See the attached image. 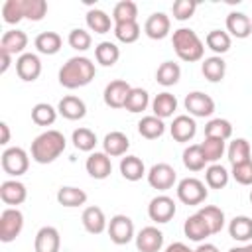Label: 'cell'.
Returning a JSON list of instances; mask_svg holds the SVG:
<instances>
[{
    "label": "cell",
    "mask_w": 252,
    "mask_h": 252,
    "mask_svg": "<svg viewBox=\"0 0 252 252\" xmlns=\"http://www.w3.org/2000/svg\"><path fill=\"white\" fill-rule=\"evenodd\" d=\"M96 75L94 63L89 57L77 55L67 59V63H63V67L59 69V85L65 89H81L87 87Z\"/></svg>",
    "instance_id": "6da1fadb"
},
{
    "label": "cell",
    "mask_w": 252,
    "mask_h": 252,
    "mask_svg": "<svg viewBox=\"0 0 252 252\" xmlns=\"http://www.w3.org/2000/svg\"><path fill=\"white\" fill-rule=\"evenodd\" d=\"M67 140L59 130H45L39 136H35V140L32 142V159L35 163H51L55 161L63 152H65Z\"/></svg>",
    "instance_id": "7a4b0ae2"
},
{
    "label": "cell",
    "mask_w": 252,
    "mask_h": 252,
    "mask_svg": "<svg viewBox=\"0 0 252 252\" xmlns=\"http://www.w3.org/2000/svg\"><path fill=\"white\" fill-rule=\"evenodd\" d=\"M171 43H173V49H175V53H177V57L181 61L195 63V61H201L203 59L205 45H203L201 37L191 28H179V30H175L173 32V37H171Z\"/></svg>",
    "instance_id": "3957f363"
},
{
    "label": "cell",
    "mask_w": 252,
    "mask_h": 252,
    "mask_svg": "<svg viewBox=\"0 0 252 252\" xmlns=\"http://www.w3.org/2000/svg\"><path fill=\"white\" fill-rule=\"evenodd\" d=\"M0 163H2V169L12 175V177H18V175H24L30 167V156L24 148H6L2 152V158H0Z\"/></svg>",
    "instance_id": "277c9868"
},
{
    "label": "cell",
    "mask_w": 252,
    "mask_h": 252,
    "mask_svg": "<svg viewBox=\"0 0 252 252\" xmlns=\"http://www.w3.org/2000/svg\"><path fill=\"white\" fill-rule=\"evenodd\" d=\"M209 191L205 183L197 177H185L177 183V199L183 205H201L207 199Z\"/></svg>",
    "instance_id": "5b68a950"
},
{
    "label": "cell",
    "mask_w": 252,
    "mask_h": 252,
    "mask_svg": "<svg viewBox=\"0 0 252 252\" xmlns=\"http://www.w3.org/2000/svg\"><path fill=\"white\" fill-rule=\"evenodd\" d=\"M24 228V215L20 209L16 207H8L2 211L0 215V240L2 242H12L16 240V236H20Z\"/></svg>",
    "instance_id": "8992f818"
},
{
    "label": "cell",
    "mask_w": 252,
    "mask_h": 252,
    "mask_svg": "<svg viewBox=\"0 0 252 252\" xmlns=\"http://www.w3.org/2000/svg\"><path fill=\"white\" fill-rule=\"evenodd\" d=\"M106 230H108L110 240H112L114 244H118V246L128 244L132 238H136V234H134V222H132V219L126 217V215H114V217L110 219Z\"/></svg>",
    "instance_id": "52a82bcc"
},
{
    "label": "cell",
    "mask_w": 252,
    "mask_h": 252,
    "mask_svg": "<svg viewBox=\"0 0 252 252\" xmlns=\"http://www.w3.org/2000/svg\"><path fill=\"white\" fill-rule=\"evenodd\" d=\"M183 104H185V110L195 118H207V116H211L215 112V100L209 94L201 93V91L189 93L185 96Z\"/></svg>",
    "instance_id": "ba28073f"
},
{
    "label": "cell",
    "mask_w": 252,
    "mask_h": 252,
    "mask_svg": "<svg viewBox=\"0 0 252 252\" xmlns=\"http://www.w3.org/2000/svg\"><path fill=\"white\" fill-rule=\"evenodd\" d=\"M146 175H148V183H150L154 189H158V191H167V189H171L173 183H175V179H177L175 169H173L169 163H163V161L152 165Z\"/></svg>",
    "instance_id": "9c48e42d"
},
{
    "label": "cell",
    "mask_w": 252,
    "mask_h": 252,
    "mask_svg": "<svg viewBox=\"0 0 252 252\" xmlns=\"http://www.w3.org/2000/svg\"><path fill=\"white\" fill-rule=\"evenodd\" d=\"M175 211H177L175 209V201L171 197H167V195H158L148 205V217L154 222H159V224L169 222L173 219Z\"/></svg>",
    "instance_id": "30bf717a"
},
{
    "label": "cell",
    "mask_w": 252,
    "mask_h": 252,
    "mask_svg": "<svg viewBox=\"0 0 252 252\" xmlns=\"http://www.w3.org/2000/svg\"><path fill=\"white\" fill-rule=\"evenodd\" d=\"M130 91H132V87H130L124 79L110 81V83L104 87V94H102L104 104L110 106V108H124Z\"/></svg>",
    "instance_id": "8fae6325"
},
{
    "label": "cell",
    "mask_w": 252,
    "mask_h": 252,
    "mask_svg": "<svg viewBox=\"0 0 252 252\" xmlns=\"http://www.w3.org/2000/svg\"><path fill=\"white\" fill-rule=\"evenodd\" d=\"M16 73L22 81L33 83L41 75V61L35 53H22L16 59Z\"/></svg>",
    "instance_id": "7c38bea8"
},
{
    "label": "cell",
    "mask_w": 252,
    "mask_h": 252,
    "mask_svg": "<svg viewBox=\"0 0 252 252\" xmlns=\"http://www.w3.org/2000/svg\"><path fill=\"white\" fill-rule=\"evenodd\" d=\"M134 240L140 252H159L163 246V232L158 226H144Z\"/></svg>",
    "instance_id": "4fadbf2b"
},
{
    "label": "cell",
    "mask_w": 252,
    "mask_h": 252,
    "mask_svg": "<svg viewBox=\"0 0 252 252\" xmlns=\"http://www.w3.org/2000/svg\"><path fill=\"white\" fill-rule=\"evenodd\" d=\"M33 248L35 252H59L61 248V234L55 226H41L35 232V240H33Z\"/></svg>",
    "instance_id": "5bb4252c"
},
{
    "label": "cell",
    "mask_w": 252,
    "mask_h": 252,
    "mask_svg": "<svg viewBox=\"0 0 252 252\" xmlns=\"http://www.w3.org/2000/svg\"><path fill=\"white\" fill-rule=\"evenodd\" d=\"M85 169L93 179H106L112 173L110 156H106L104 152H93L85 161Z\"/></svg>",
    "instance_id": "9a60e30c"
},
{
    "label": "cell",
    "mask_w": 252,
    "mask_h": 252,
    "mask_svg": "<svg viewBox=\"0 0 252 252\" xmlns=\"http://www.w3.org/2000/svg\"><path fill=\"white\" fill-rule=\"evenodd\" d=\"M169 28H171V20L169 16H165L163 12H154L146 24H144V32L150 39H163L169 35Z\"/></svg>",
    "instance_id": "2e32d148"
},
{
    "label": "cell",
    "mask_w": 252,
    "mask_h": 252,
    "mask_svg": "<svg viewBox=\"0 0 252 252\" xmlns=\"http://www.w3.org/2000/svg\"><path fill=\"white\" fill-rule=\"evenodd\" d=\"M195 132H197V124L189 114L175 116L169 126V134L175 142H189V140H193Z\"/></svg>",
    "instance_id": "e0dca14e"
},
{
    "label": "cell",
    "mask_w": 252,
    "mask_h": 252,
    "mask_svg": "<svg viewBox=\"0 0 252 252\" xmlns=\"http://www.w3.org/2000/svg\"><path fill=\"white\" fill-rule=\"evenodd\" d=\"M0 199L6 203V205H22L26 199H28V189L22 181L18 179H8V181H2L0 185Z\"/></svg>",
    "instance_id": "ac0fdd59"
},
{
    "label": "cell",
    "mask_w": 252,
    "mask_h": 252,
    "mask_svg": "<svg viewBox=\"0 0 252 252\" xmlns=\"http://www.w3.org/2000/svg\"><path fill=\"white\" fill-rule=\"evenodd\" d=\"M81 220H83V226L87 232L91 234H100L108 228V222H106V217H104V211L96 205H91L83 211L81 215Z\"/></svg>",
    "instance_id": "d6986e66"
},
{
    "label": "cell",
    "mask_w": 252,
    "mask_h": 252,
    "mask_svg": "<svg viewBox=\"0 0 252 252\" xmlns=\"http://www.w3.org/2000/svg\"><path fill=\"white\" fill-rule=\"evenodd\" d=\"M226 33L236 39L248 37L252 33V20L242 12H230L226 16Z\"/></svg>",
    "instance_id": "ffe728a7"
},
{
    "label": "cell",
    "mask_w": 252,
    "mask_h": 252,
    "mask_svg": "<svg viewBox=\"0 0 252 252\" xmlns=\"http://www.w3.org/2000/svg\"><path fill=\"white\" fill-rule=\"evenodd\" d=\"M57 112H59L63 118H67V120H81V118H85V114H87V104H85L83 98L73 96V94H67V96H63V98L59 100Z\"/></svg>",
    "instance_id": "44dd1931"
},
{
    "label": "cell",
    "mask_w": 252,
    "mask_h": 252,
    "mask_svg": "<svg viewBox=\"0 0 252 252\" xmlns=\"http://www.w3.org/2000/svg\"><path fill=\"white\" fill-rule=\"evenodd\" d=\"M130 148V140L124 132L120 130H114V132H108L102 140V152L110 158H118V156H124Z\"/></svg>",
    "instance_id": "7402d4cb"
},
{
    "label": "cell",
    "mask_w": 252,
    "mask_h": 252,
    "mask_svg": "<svg viewBox=\"0 0 252 252\" xmlns=\"http://www.w3.org/2000/svg\"><path fill=\"white\" fill-rule=\"evenodd\" d=\"M28 47V35L22 30H8L0 39V51H6L10 55H22Z\"/></svg>",
    "instance_id": "603a6c76"
},
{
    "label": "cell",
    "mask_w": 252,
    "mask_h": 252,
    "mask_svg": "<svg viewBox=\"0 0 252 252\" xmlns=\"http://www.w3.org/2000/svg\"><path fill=\"white\" fill-rule=\"evenodd\" d=\"M183 232L193 242H203L207 236H211V230H209L207 222L203 220V217L199 213L187 217V220L183 222Z\"/></svg>",
    "instance_id": "cb8c5ba5"
},
{
    "label": "cell",
    "mask_w": 252,
    "mask_h": 252,
    "mask_svg": "<svg viewBox=\"0 0 252 252\" xmlns=\"http://www.w3.org/2000/svg\"><path fill=\"white\" fill-rule=\"evenodd\" d=\"M152 110H154V116L165 120V118L173 116V112L177 110V98H175L171 93L163 91V93H159V94L154 96V100H152Z\"/></svg>",
    "instance_id": "d4e9b609"
},
{
    "label": "cell",
    "mask_w": 252,
    "mask_h": 252,
    "mask_svg": "<svg viewBox=\"0 0 252 252\" xmlns=\"http://www.w3.org/2000/svg\"><path fill=\"white\" fill-rule=\"evenodd\" d=\"M201 73L207 81L211 83H219L224 79V73H226V63L220 55H213V57H207L201 65Z\"/></svg>",
    "instance_id": "484cf974"
},
{
    "label": "cell",
    "mask_w": 252,
    "mask_h": 252,
    "mask_svg": "<svg viewBox=\"0 0 252 252\" xmlns=\"http://www.w3.org/2000/svg\"><path fill=\"white\" fill-rule=\"evenodd\" d=\"M120 173L126 181H140L146 175V165L138 156H126L120 159Z\"/></svg>",
    "instance_id": "4316f807"
},
{
    "label": "cell",
    "mask_w": 252,
    "mask_h": 252,
    "mask_svg": "<svg viewBox=\"0 0 252 252\" xmlns=\"http://www.w3.org/2000/svg\"><path fill=\"white\" fill-rule=\"evenodd\" d=\"M228 234L236 242H248V240H252V219L246 217V215L234 217L228 222Z\"/></svg>",
    "instance_id": "83f0119b"
},
{
    "label": "cell",
    "mask_w": 252,
    "mask_h": 252,
    "mask_svg": "<svg viewBox=\"0 0 252 252\" xmlns=\"http://www.w3.org/2000/svg\"><path fill=\"white\" fill-rule=\"evenodd\" d=\"M197 213H199V215L203 217V220L207 222L211 234H219V232L224 228V213H222L220 207L205 205V207H201Z\"/></svg>",
    "instance_id": "f1b7e54d"
},
{
    "label": "cell",
    "mask_w": 252,
    "mask_h": 252,
    "mask_svg": "<svg viewBox=\"0 0 252 252\" xmlns=\"http://www.w3.org/2000/svg\"><path fill=\"white\" fill-rule=\"evenodd\" d=\"M35 49L43 55H55L61 45H63V39L57 32H41L37 37H35Z\"/></svg>",
    "instance_id": "f546056e"
},
{
    "label": "cell",
    "mask_w": 252,
    "mask_h": 252,
    "mask_svg": "<svg viewBox=\"0 0 252 252\" xmlns=\"http://www.w3.org/2000/svg\"><path fill=\"white\" fill-rule=\"evenodd\" d=\"M138 132L142 138L146 140H156L165 132V124L161 118L150 114V116H142V120L138 122Z\"/></svg>",
    "instance_id": "4dcf8cb0"
},
{
    "label": "cell",
    "mask_w": 252,
    "mask_h": 252,
    "mask_svg": "<svg viewBox=\"0 0 252 252\" xmlns=\"http://www.w3.org/2000/svg\"><path fill=\"white\" fill-rule=\"evenodd\" d=\"M57 203L67 207V209H73V207H81L87 203V193L79 187H71V185H65L57 191Z\"/></svg>",
    "instance_id": "1f68e13d"
},
{
    "label": "cell",
    "mask_w": 252,
    "mask_h": 252,
    "mask_svg": "<svg viewBox=\"0 0 252 252\" xmlns=\"http://www.w3.org/2000/svg\"><path fill=\"white\" fill-rule=\"evenodd\" d=\"M226 154H228V161H230V165H238V163L250 161V159H252V158H250V154H252V150H250V142H248L246 138H236V140L230 142Z\"/></svg>",
    "instance_id": "d6a6232c"
},
{
    "label": "cell",
    "mask_w": 252,
    "mask_h": 252,
    "mask_svg": "<svg viewBox=\"0 0 252 252\" xmlns=\"http://www.w3.org/2000/svg\"><path fill=\"white\" fill-rule=\"evenodd\" d=\"M87 26L91 32L94 33H106L110 32V26H112V16H108L104 10H98V8H93L87 12Z\"/></svg>",
    "instance_id": "836d02e7"
},
{
    "label": "cell",
    "mask_w": 252,
    "mask_h": 252,
    "mask_svg": "<svg viewBox=\"0 0 252 252\" xmlns=\"http://www.w3.org/2000/svg\"><path fill=\"white\" fill-rule=\"evenodd\" d=\"M94 59L96 63H100L102 67H112L118 59H120V49L116 43L112 41H100L94 47Z\"/></svg>",
    "instance_id": "e575fe53"
},
{
    "label": "cell",
    "mask_w": 252,
    "mask_h": 252,
    "mask_svg": "<svg viewBox=\"0 0 252 252\" xmlns=\"http://www.w3.org/2000/svg\"><path fill=\"white\" fill-rule=\"evenodd\" d=\"M179 77H181V67H179L177 63H173V61H163V63L158 67V71H156V81H158L161 87H171V85H175V83L179 81Z\"/></svg>",
    "instance_id": "d590c367"
},
{
    "label": "cell",
    "mask_w": 252,
    "mask_h": 252,
    "mask_svg": "<svg viewBox=\"0 0 252 252\" xmlns=\"http://www.w3.org/2000/svg\"><path fill=\"white\" fill-rule=\"evenodd\" d=\"M148 104H150V94H148V91L142 89V87H132V91H130V94H128V98H126L124 108H126L128 112H132V114H138V112H144V110L148 108Z\"/></svg>",
    "instance_id": "8d00e7d4"
},
{
    "label": "cell",
    "mask_w": 252,
    "mask_h": 252,
    "mask_svg": "<svg viewBox=\"0 0 252 252\" xmlns=\"http://www.w3.org/2000/svg\"><path fill=\"white\" fill-rule=\"evenodd\" d=\"M228 179H230V173L220 163H211L205 169V183L211 189H222V187H226Z\"/></svg>",
    "instance_id": "74e56055"
},
{
    "label": "cell",
    "mask_w": 252,
    "mask_h": 252,
    "mask_svg": "<svg viewBox=\"0 0 252 252\" xmlns=\"http://www.w3.org/2000/svg\"><path fill=\"white\" fill-rule=\"evenodd\" d=\"M230 35L226 33V32H222V30H211L209 33H207V37H205V43H207V47L211 49V51H215L217 55H222V53H226L228 49H230Z\"/></svg>",
    "instance_id": "f35d334b"
},
{
    "label": "cell",
    "mask_w": 252,
    "mask_h": 252,
    "mask_svg": "<svg viewBox=\"0 0 252 252\" xmlns=\"http://www.w3.org/2000/svg\"><path fill=\"white\" fill-rule=\"evenodd\" d=\"M232 136V124L226 118H213L205 124V138L228 140Z\"/></svg>",
    "instance_id": "ab89813d"
},
{
    "label": "cell",
    "mask_w": 252,
    "mask_h": 252,
    "mask_svg": "<svg viewBox=\"0 0 252 252\" xmlns=\"http://www.w3.org/2000/svg\"><path fill=\"white\" fill-rule=\"evenodd\" d=\"M205 163H207V159L203 156L201 144H193L183 150V165L189 171H201V169H205Z\"/></svg>",
    "instance_id": "60d3db41"
},
{
    "label": "cell",
    "mask_w": 252,
    "mask_h": 252,
    "mask_svg": "<svg viewBox=\"0 0 252 252\" xmlns=\"http://www.w3.org/2000/svg\"><path fill=\"white\" fill-rule=\"evenodd\" d=\"M138 18V6L132 0H122L114 6L112 10V22L114 24H124V22H136Z\"/></svg>",
    "instance_id": "b9f144b4"
},
{
    "label": "cell",
    "mask_w": 252,
    "mask_h": 252,
    "mask_svg": "<svg viewBox=\"0 0 252 252\" xmlns=\"http://www.w3.org/2000/svg\"><path fill=\"white\" fill-rule=\"evenodd\" d=\"M57 108H53L51 104L47 102H37L33 108H32V120L37 124V126H51L55 120H57Z\"/></svg>",
    "instance_id": "7bdbcfd3"
},
{
    "label": "cell",
    "mask_w": 252,
    "mask_h": 252,
    "mask_svg": "<svg viewBox=\"0 0 252 252\" xmlns=\"http://www.w3.org/2000/svg\"><path fill=\"white\" fill-rule=\"evenodd\" d=\"M71 142L81 152H93L94 146H96V134L89 128H77V130H73Z\"/></svg>",
    "instance_id": "ee69618b"
},
{
    "label": "cell",
    "mask_w": 252,
    "mask_h": 252,
    "mask_svg": "<svg viewBox=\"0 0 252 252\" xmlns=\"http://www.w3.org/2000/svg\"><path fill=\"white\" fill-rule=\"evenodd\" d=\"M201 150H203V156H205L207 163H217L222 158V154H224V140L205 138L201 142Z\"/></svg>",
    "instance_id": "f6af8a7d"
},
{
    "label": "cell",
    "mask_w": 252,
    "mask_h": 252,
    "mask_svg": "<svg viewBox=\"0 0 252 252\" xmlns=\"http://www.w3.org/2000/svg\"><path fill=\"white\" fill-rule=\"evenodd\" d=\"M2 20L6 24H18L24 20V0H6L2 4Z\"/></svg>",
    "instance_id": "bcb514c9"
},
{
    "label": "cell",
    "mask_w": 252,
    "mask_h": 252,
    "mask_svg": "<svg viewBox=\"0 0 252 252\" xmlns=\"http://www.w3.org/2000/svg\"><path fill=\"white\" fill-rule=\"evenodd\" d=\"M114 35L122 43H134L140 37V26H138V22L114 24Z\"/></svg>",
    "instance_id": "7dc6e473"
},
{
    "label": "cell",
    "mask_w": 252,
    "mask_h": 252,
    "mask_svg": "<svg viewBox=\"0 0 252 252\" xmlns=\"http://www.w3.org/2000/svg\"><path fill=\"white\" fill-rule=\"evenodd\" d=\"M47 14V2L45 0H24V18L32 22L43 20Z\"/></svg>",
    "instance_id": "c3c4849f"
},
{
    "label": "cell",
    "mask_w": 252,
    "mask_h": 252,
    "mask_svg": "<svg viewBox=\"0 0 252 252\" xmlns=\"http://www.w3.org/2000/svg\"><path fill=\"white\" fill-rule=\"evenodd\" d=\"M67 41H69V45H71L73 49H77V51H87V49L91 47V43H93V37H91V33H89L87 30L75 28V30L69 32Z\"/></svg>",
    "instance_id": "681fc988"
},
{
    "label": "cell",
    "mask_w": 252,
    "mask_h": 252,
    "mask_svg": "<svg viewBox=\"0 0 252 252\" xmlns=\"http://www.w3.org/2000/svg\"><path fill=\"white\" fill-rule=\"evenodd\" d=\"M197 10V2L195 0H177L173 2L171 6V12H173V18L179 20V22H185L189 20Z\"/></svg>",
    "instance_id": "f907efd6"
},
{
    "label": "cell",
    "mask_w": 252,
    "mask_h": 252,
    "mask_svg": "<svg viewBox=\"0 0 252 252\" xmlns=\"http://www.w3.org/2000/svg\"><path fill=\"white\" fill-rule=\"evenodd\" d=\"M230 175L240 185H252V159L244 161V163H238V165H232Z\"/></svg>",
    "instance_id": "816d5d0a"
},
{
    "label": "cell",
    "mask_w": 252,
    "mask_h": 252,
    "mask_svg": "<svg viewBox=\"0 0 252 252\" xmlns=\"http://www.w3.org/2000/svg\"><path fill=\"white\" fill-rule=\"evenodd\" d=\"M12 65V55L6 51H0V73H6Z\"/></svg>",
    "instance_id": "f5cc1de1"
},
{
    "label": "cell",
    "mask_w": 252,
    "mask_h": 252,
    "mask_svg": "<svg viewBox=\"0 0 252 252\" xmlns=\"http://www.w3.org/2000/svg\"><path fill=\"white\" fill-rule=\"evenodd\" d=\"M165 252H195V250H191L185 242H171V244L165 248Z\"/></svg>",
    "instance_id": "db71d44e"
},
{
    "label": "cell",
    "mask_w": 252,
    "mask_h": 252,
    "mask_svg": "<svg viewBox=\"0 0 252 252\" xmlns=\"http://www.w3.org/2000/svg\"><path fill=\"white\" fill-rule=\"evenodd\" d=\"M0 132H2V138H0V144L6 146L10 142V126L6 122H0Z\"/></svg>",
    "instance_id": "11a10c76"
},
{
    "label": "cell",
    "mask_w": 252,
    "mask_h": 252,
    "mask_svg": "<svg viewBox=\"0 0 252 252\" xmlns=\"http://www.w3.org/2000/svg\"><path fill=\"white\" fill-rule=\"evenodd\" d=\"M195 252H219V248L215 244H211V242H201Z\"/></svg>",
    "instance_id": "9f6ffc18"
},
{
    "label": "cell",
    "mask_w": 252,
    "mask_h": 252,
    "mask_svg": "<svg viewBox=\"0 0 252 252\" xmlns=\"http://www.w3.org/2000/svg\"><path fill=\"white\" fill-rule=\"evenodd\" d=\"M228 252H252V242L250 244H244V246H234Z\"/></svg>",
    "instance_id": "6f0895ef"
},
{
    "label": "cell",
    "mask_w": 252,
    "mask_h": 252,
    "mask_svg": "<svg viewBox=\"0 0 252 252\" xmlns=\"http://www.w3.org/2000/svg\"><path fill=\"white\" fill-rule=\"evenodd\" d=\"M250 203H252V191H250Z\"/></svg>",
    "instance_id": "680465c9"
}]
</instances>
